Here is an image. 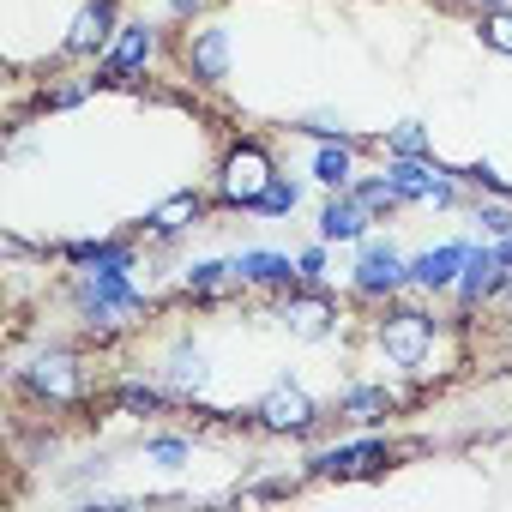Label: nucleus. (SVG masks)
I'll return each mask as SVG.
<instances>
[{
	"label": "nucleus",
	"instance_id": "5701e85b",
	"mask_svg": "<svg viewBox=\"0 0 512 512\" xmlns=\"http://www.w3.org/2000/svg\"><path fill=\"white\" fill-rule=\"evenodd\" d=\"M356 199H362L368 211H380V205H392V199H398V187H392V181H362V187H356Z\"/></svg>",
	"mask_w": 512,
	"mask_h": 512
},
{
	"label": "nucleus",
	"instance_id": "1a4fd4ad",
	"mask_svg": "<svg viewBox=\"0 0 512 512\" xmlns=\"http://www.w3.org/2000/svg\"><path fill=\"white\" fill-rule=\"evenodd\" d=\"M398 278H404V272H398V260H392V253H386V247H368V260L356 266V284H362L368 296H380V290H392Z\"/></svg>",
	"mask_w": 512,
	"mask_h": 512
},
{
	"label": "nucleus",
	"instance_id": "39448f33",
	"mask_svg": "<svg viewBox=\"0 0 512 512\" xmlns=\"http://www.w3.org/2000/svg\"><path fill=\"white\" fill-rule=\"evenodd\" d=\"M386 181H392L404 199H452V187H446V181H434L422 163H392V169H386Z\"/></svg>",
	"mask_w": 512,
	"mask_h": 512
},
{
	"label": "nucleus",
	"instance_id": "dca6fc26",
	"mask_svg": "<svg viewBox=\"0 0 512 512\" xmlns=\"http://www.w3.org/2000/svg\"><path fill=\"white\" fill-rule=\"evenodd\" d=\"M187 217H199V199H193V193H181V199H169L163 211H151V229H157V235H175Z\"/></svg>",
	"mask_w": 512,
	"mask_h": 512
},
{
	"label": "nucleus",
	"instance_id": "a878e982",
	"mask_svg": "<svg viewBox=\"0 0 512 512\" xmlns=\"http://www.w3.org/2000/svg\"><path fill=\"white\" fill-rule=\"evenodd\" d=\"M392 145H398V151H422V127H416V121L392 127Z\"/></svg>",
	"mask_w": 512,
	"mask_h": 512
},
{
	"label": "nucleus",
	"instance_id": "c756f323",
	"mask_svg": "<svg viewBox=\"0 0 512 512\" xmlns=\"http://www.w3.org/2000/svg\"><path fill=\"white\" fill-rule=\"evenodd\" d=\"M488 7H506V0H488Z\"/></svg>",
	"mask_w": 512,
	"mask_h": 512
},
{
	"label": "nucleus",
	"instance_id": "423d86ee",
	"mask_svg": "<svg viewBox=\"0 0 512 512\" xmlns=\"http://www.w3.org/2000/svg\"><path fill=\"white\" fill-rule=\"evenodd\" d=\"M235 278H247V284H290V278H302V272H290V260H278V253H241V260H235Z\"/></svg>",
	"mask_w": 512,
	"mask_h": 512
},
{
	"label": "nucleus",
	"instance_id": "aec40b11",
	"mask_svg": "<svg viewBox=\"0 0 512 512\" xmlns=\"http://www.w3.org/2000/svg\"><path fill=\"white\" fill-rule=\"evenodd\" d=\"M169 386H175V392H199V386H205V368H199V356H193V362L181 356V362H175V374H169Z\"/></svg>",
	"mask_w": 512,
	"mask_h": 512
},
{
	"label": "nucleus",
	"instance_id": "6e6552de",
	"mask_svg": "<svg viewBox=\"0 0 512 512\" xmlns=\"http://www.w3.org/2000/svg\"><path fill=\"white\" fill-rule=\"evenodd\" d=\"M260 416H266V428H308V422H314V416H308V398H302V392H290V386H284V392H272Z\"/></svg>",
	"mask_w": 512,
	"mask_h": 512
},
{
	"label": "nucleus",
	"instance_id": "4468645a",
	"mask_svg": "<svg viewBox=\"0 0 512 512\" xmlns=\"http://www.w3.org/2000/svg\"><path fill=\"white\" fill-rule=\"evenodd\" d=\"M326 320H332V308H326V302H314V296L290 302V326H296L302 338H320V332H326Z\"/></svg>",
	"mask_w": 512,
	"mask_h": 512
},
{
	"label": "nucleus",
	"instance_id": "f3484780",
	"mask_svg": "<svg viewBox=\"0 0 512 512\" xmlns=\"http://www.w3.org/2000/svg\"><path fill=\"white\" fill-rule=\"evenodd\" d=\"M344 410H350L356 422H374V416H386V410H392V398H386V392H374V386H356V392L344 398Z\"/></svg>",
	"mask_w": 512,
	"mask_h": 512
},
{
	"label": "nucleus",
	"instance_id": "20e7f679",
	"mask_svg": "<svg viewBox=\"0 0 512 512\" xmlns=\"http://www.w3.org/2000/svg\"><path fill=\"white\" fill-rule=\"evenodd\" d=\"M314 464H320V476H362V470L386 464V446H380V440H368V446H344V452H326V458H314Z\"/></svg>",
	"mask_w": 512,
	"mask_h": 512
},
{
	"label": "nucleus",
	"instance_id": "9b49d317",
	"mask_svg": "<svg viewBox=\"0 0 512 512\" xmlns=\"http://www.w3.org/2000/svg\"><path fill=\"white\" fill-rule=\"evenodd\" d=\"M362 199H332L326 205V217H320V229L332 235V241H350V235H362Z\"/></svg>",
	"mask_w": 512,
	"mask_h": 512
},
{
	"label": "nucleus",
	"instance_id": "ddd939ff",
	"mask_svg": "<svg viewBox=\"0 0 512 512\" xmlns=\"http://www.w3.org/2000/svg\"><path fill=\"white\" fill-rule=\"evenodd\" d=\"M31 386H37V392H49V398H67V392H73V362H67V356H49V362H37Z\"/></svg>",
	"mask_w": 512,
	"mask_h": 512
},
{
	"label": "nucleus",
	"instance_id": "f257e3e1",
	"mask_svg": "<svg viewBox=\"0 0 512 512\" xmlns=\"http://www.w3.org/2000/svg\"><path fill=\"white\" fill-rule=\"evenodd\" d=\"M79 302H85L91 326H121L127 314H139V290L121 278V266H97V272H85Z\"/></svg>",
	"mask_w": 512,
	"mask_h": 512
},
{
	"label": "nucleus",
	"instance_id": "cd10ccee",
	"mask_svg": "<svg viewBox=\"0 0 512 512\" xmlns=\"http://www.w3.org/2000/svg\"><path fill=\"white\" fill-rule=\"evenodd\" d=\"M151 458H157V464H181V458H187V446H181V440H157V446H151Z\"/></svg>",
	"mask_w": 512,
	"mask_h": 512
},
{
	"label": "nucleus",
	"instance_id": "9d476101",
	"mask_svg": "<svg viewBox=\"0 0 512 512\" xmlns=\"http://www.w3.org/2000/svg\"><path fill=\"white\" fill-rule=\"evenodd\" d=\"M109 19H115V7H109V0H97V7H85V13H79V25H73V49L85 55V49L109 43Z\"/></svg>",
	"mask_w": 512,
	"mask_h": 512
},
{
	"label": "nucleus",
	"instance_id": "4be33fe9",
	"mask_svg": "<svg viewBox=\"0 0 512 512\" xmlns=\"http://www.w3.org/2000/svg\"><path fill=\"white\" fill-rule=\"evenodd\" d=\"M320 181L344 187V181H350V157H344V151H320Z\"/></svg>",
	"mask_w": 512,
	"mask_h": 512
},
{
	"label": "nucleus",
	"instance_id": "f8f14e48",
	"mask_svg": "<svg viewBox=\"0 0 512 512\" xmlns=\"http://www.w3.org/2000/svg\"><path fill=\"white\" fill-rule=\"evenodd\" d=\"M145 55H151V31H145V25H133V31H127V37L115 43V55H109V79L133 73V67L145 61Z\"/></svg>",
	"mask_w": 512,
	"mask_h": 512
},
{
	"label": "nucleus",
	"instance_id": "bb28decb",
	"mask_svg": "<svg viewBox=\"0 0 512 512\" xmlns=\"http://www.w3.org/2000/svg\"><path fill=\"white\" fill-rule=\"evenodd\" d=\"M482 229H494V235H512V211H506V205H488V211H482Z\"/></svg>",
	"mask_w": 512,
	"mask_h": 512
},
{
	"label": "nucleus",
	"instance_id": "6ab92c4d",
	"mask_svg": "<svg viewBox=\"0 0 512 512\" xmlns=\"http://www.w3.org/2000/svg\"><path fill=\"white\" fill-rule=\"evenodd\" d=\"M253 205H260V211H296V187H290V181H272Z\"/></svg>",
	"mask_w": 512,
	"mask_h": 512
},
{
	"label": "nucleus",
	"instance_id": "412c9836",
	"mask_svg": "<svg viewBox=\"0 0 512 512\" xmlns=\"http://www.w3.org/2000/svg\"><path fill=\"white\" fill-rule=\"evenodd\" d=\"M163 404V392H151V386H127L121 392V410H133V416H151Z\"/></svg>",
	"mask_w": 512,
	"mask_h": 512
},
{
	"label": "nucleus",
	"instance_id": "0eeeda50",
	"mask_svg": "<svg viewBox=\"0 0 512 512\" xmlns=\"http://www.w3.org/2000/svg\"><path fill=\"white\" fill-rule=\"evenodd\" d=\"M464 260H470V253H464V247H440V253H422V260L410 266V278L434 290V284H452V272H458Z\"/></svg>",
	"mask_w": 512,
	"mask_h": 512
},
{
	"label": "nucleus",
	"instance_id": "393cba45",
	"mask_svg": "<svg viewBox=\"0 0 512 512\" xmlns=\"http://www.w3.org/2000/svg\"><path fill=\"white\" fill-rule=\"evenodd\" d=\"M488 43L512 55V13H500V19H488Z\"/></svg>",
	"mask_w": 512,
	"mask_h": 512
},
{
	"label": "nucleus",
	"instance_id": "2eb2a0df",
	"mask_svg": "<svg viewBox=\"0 0 512 512\" xmlns=\"http://www.w3.org/2000/svg\"><path fill=\"white\" fill-rule=\"evenodd\" d=\"M223 61H229V43H223V31H205V37H199V49H193V67H199L205 79H217V73H223Z\"/></svg>",
	"mask_w": 512,
	"mask_h": 512
},
{
	"label": "nucleus",
	"instance_id": "7ed1b4c3",
	"mask_svg": "<svg viewBox=\"0 0 512 512\" xmlns=\"http://www.w3.org/2000/svg\"><path fill=\"white\" fill-rule=\"evenodd\" d=\"M266 187H272V169H266L260 151H235V157H229V181H223L229 199H260Z\"/></svg>",
	"mask_w": 512,
	"mask_h": 512
},
{
	"label": "nucleus",
	"instance_id": "a211bd4d",
	"mask_svg": "<svg viewBox=\"0 0 512 512\" xmlns=\"http://www.w3.org/2000/svg\"><path fill=\"white\" fill-rule=\"evenodd\" d=\"M464 296H482V290H494L500 278H494V260H488V253H470V260H464Z\"/></svg>",
	"mask_w": 512,
	"mask_h": 512
},
{
	"label": "nucleus",
	"instance_id": "b1692460",
	"mask_svg": "<svg viewBox=\"0 0 512 512\" xmlns=\"http://www.w3.org/2000/svg\"><path fill=\"white\" fill-rule=\"evenodd\" d=\"M223 272H229V266H193V272H187V284H193V290H217V284H223Z\"/></svg>",
	"mask_w": 512,
	"mask_h": 512
},
{
	"label": "nucleus",
	"instance_id": "c85d7f7f",
	"mask_svg": "<svg viewBox=\"0 0 512 512\" xmlns=\"http://www.w3.org/2000/svg\"><path fill=\"white\" fill-rule=\"evenodd\" d=\"M500 260H506V266H512V235H506V241H500Z\"/></svg>",
	"mask_w": 512,
	"mask_h": 512
},
{
	"label": "nucleus",
	"instance_id": "f03ea898",
	"mask_svg": "<svg viewBox=\"0 0 512 512\" xmlns=\"http://www.w3.org/2000/svg\"><path fill=\"white\" fill-rule=\"evenodd\" d=\"M380 344H386V356H392L398 368H416L422 350H428V320H422V314H392L386 332H380Z\"/></svg>",
	"mask_w": 512,
	"mask_h": 512
}]
</instances>
